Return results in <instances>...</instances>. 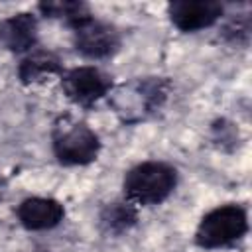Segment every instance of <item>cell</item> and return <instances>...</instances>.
I'll use <instances>...</instances> for the list:
<instances>
[{"label":"cell","instance_id":"6","mask_svg":"<svg viewBox=\"0 0 252 252\" xmlns=\"http://www.w3.org/2000/svg\"><path fill=\"white\" fill-rule=\"evenodd\" d=\"M61 89L69 102L81 108H91L112 91V77L94 65H79L63 71Z\"/></svg>","mask_w":252,"mask_h":252},{"label":"cell","instance_id":"3","mask_svg":"<svg viewBox=\"0 0 252 252\" xmlns=\"http://www.w3.org/2000/svg\"><path fill=\"white\" fill-rule=\"evenodd\" d=\"M246 232H248L246 209L236 203H224L201 217L193 240L203 250H220L242 240Z\"/></svg>","mask_w":252,"mask_h":252},{"label":"cell","instance_id":"7","mask_svg":"<svg viewBox=\"0 0 252 252\" xmlns=\"http://www.w3.org/2000/svg\"><path fill=\"white\" fill-rule=\"evenodd\" d=\"M222 4L215 0H175L167 6L169 22L183 33L215 26L222 18Z\"/></svg>","mask_w":252,"mask_h":252},{"label":"cell","instance_id":"5","mask_svg":"<svg viewBox=\"0 0 252 252\" xmlns=\"http://www.w3.org/2000/svg\"><path fill=\"white\" fill-rule=\"evenodd\" d=\"M69 28L73 33L75 49L87 59H93V61L108 59L120 49L118 30L112 24L94 18L93 14L73 22Z\"/></svg>","mask_w":252,"mask_h":252},{"label":"cell","instance_id":"8","mask_svg":"<svg viewBox=\"0 0 252 252\" xmlns=\"http://www.w3.org/2000/svg\"><path fill=\"white\" fill-rule=\"evenodd\" d=\"M18 222L32 232L51 230L65 219V207L51 197H28L16 209Z\"/></svg>","mask_w":252,"mask_h":252},{"label":"cell","instance_id":"10","mask_svg":"<svg viewBox=\"0 0 252 252\" xmlns=\"http://www.w3.org/2000/svg\"><path fill=\"white\" fill-rule=\"evenodd\" d=\"M63 65L61 59L53 51L45 49H32L30 53L24 55V59L18 65V79L24 85H35L41 83L53 75H63Z\"/></svg>","mask_w":252,"mask_h":252},{"label":"cell","instance_id":"11","mask_svg":"<svg viewBox=\"0 0 252 252\" xmlns=\"http://www.w3.org/2000/svg\"><path fill=\"white\" fill-rule=\"evenodd\" d=\"M138 222V207L130 201H112L104 205L98 213V226L104 234L120 236L128 232Z\"/></svg>","mask_w":252,"mask_h":252},{"label":"cell","instance_id":"4","mask_svg":"<svg viewBox=\"0 0 252 252\" xmlns=\"http://www.w3.org/2000/svg\"><path fill=\"white\" fill-rule=\"evenodd\" d=\"M167 98V81L161 77L136 79L128 85L118 87L108 96L112 108L124 122H140L156 112Z\"/></svg>","mask_w":252,"mask_h":252},{"label":"cell","instance_id":"9","mask_svg":"<svg viewBox=\"0 0 252 252\" xmlns=\"http://www.w3.org/2000/svg\"><path fill=\"white\" fill-rule=\"evenodd\" d=\"M0 45L12 53L26 55L37 47V18L32 12H18L0 22Z\"/></svg>","mask_w":252,"mask_h":252},{"label":"cell","instance_id":"12","mask_svg":"<svg viewBox=\"0 0 252 252\" xmlns=\"http://www.w3.org/2000/svg\"><path fill=\"white\" fill-rule=\"evenodd\" d=\"M37 10L41 12V16L51 18V20H61L67 26H71L73 22L91 16V8L85 2L79 0H47V2H39Z\"/></svg>","mask_w":252,"mask_h":252},{"label":"cell","instance_id":"1","mask_svg":"<svg viewBox=\"0 0 252 252\" xmlns=\"http://www.w3.org/2000/svg\"><path fill=\"white\" fill-rule=\"evenodd\" d=\"M177 169L159 159H148L132 165L122 179L124 199L136 207L161 205L177 187Z\"/></svg>","mask_w":252,"mask_h":252},{"label":"cell","instance_id":"2","mask_svg":"<svg viewBox=\"0 0 252 252\" xmlns=\"http://www.w3.org/2000/svg\"><path fill=\"white\" fill-rule=\"evenodd\" d=\"M51 150L61 165L81 167L96 161L100 154V138L87 122L67 114L59 116L53 124Z\"/></svg>","mask_w":252,"mask_h":252}]
</instances>
